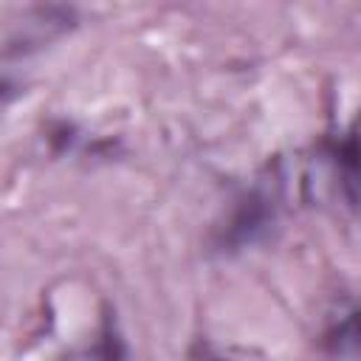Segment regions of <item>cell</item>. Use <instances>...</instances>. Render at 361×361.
Instances as JSON below:
<instances>
[{
	"instance_id": "1",
	"label": "cell",
	"mask_w": 361,
	"mask_h": 361,
	"mask_svg": "<svg viewBox=\"0 0 361 361\" xmlns=\"http://www.w3.org/2000/svg\"><path fill=\"white\" fill-rule=\"evenodd\" d=\"M276 209H279V178H262L259 183H254L248 192H243V197L237 200V206L231 209L226 226L220 228L217 245L223 251H240L245 245L259 243L268 228L276 220Z\"/></svg>"
},
{
	"instance_id": "2",
	"label": "cell",
	"mask_w": 361,
	"mask_h": 361,
	"mask_svg": "<svg viewBox=\"0 0 361 361\" xmlns=\"http://www.w3.org/2000/svg\"><path fill=\"white\" fill-rule=\"evenodd\" d=\"M324 350L336 358H344V355H353L355 353V307L350 305L347 313L336 316L327 330H324Z\"/></svg>"
},
{
	"instance_id": "3",
	"label": "cell",
	"mask_w": 361,
	"mask_h": 361,
	"mask_svg": "<svg viewBox=\"0 0 361 361\" xmlns=\"http://www.w3.org/2000/svg\"><path fill=\"white\" fill-rule=\"evenodd\" d=\"M85 361H127L124 338H121V333H118V327L110 316L102 319L99 336H96L93 347L85 353Z\"/></svg>"
}]
</instances>
